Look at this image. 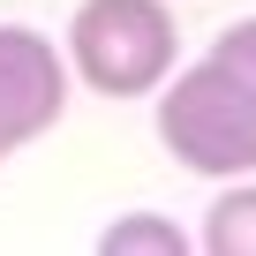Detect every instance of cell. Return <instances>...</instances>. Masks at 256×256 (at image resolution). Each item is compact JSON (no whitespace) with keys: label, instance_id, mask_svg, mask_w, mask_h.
<instances>
[{"label":"cell","instance_id":"3957f363","mask_svg":"<svg viewBox=\"0 0 256 256\" xmlns=\"http://www.w3.org/2000/svg\"><path fill=\"white\" fill-rule=\"evenodd\" d=\"M68 98H76L68 53L30 23H0V166L30 151L38 136H53Z\"/></svg>","mask_w":256,"mask_h":256},{"label":"cell","instance_id":"8992f818","mask_svg":"<svg viewBox=\"0 0 256 256\" xmlns=\"http://www.w3.org/2000/svg\"><path fill=\"white\" fill-rule=\"evenodd\" d=\"M211 60H226L248 90H256V16H241V23H226L218 38H211Z\"/></svg>","mask_w":256,"mask_h":256},{"label":"cell","instance_id":"6da1fadb","mask_svg":"<svg viewBox=\"0 0 256 256\" xmlns=\"http://www.w3.org/2000/svg\"><path fill=\"white\" fill-rule=\"evenodd\" d=\"M158 144L174 151L181 174L196 181H234L256 174V90L226 68V60H181L158 90Z\"/></svg>","mask_w":256,"mask_h":256},{"label":"cell","instance_id":"7a4b0ae2","mask_svg":"<svg viewBox=\"0 0 256 256\" xmlns=\"http://www.w3.org/2000/svg\"><path fill=\"white\" fill-rule=\"evenodd\" d=\"M68 76L98 98H151L181 68V23L174 0H76V16L60 30Z\"/></svg>","mask_w":256,"mask_h":256},{"label":"cell","instance_id":"5b68a950","mask_svg":"<svg viewBox=\"0 0 256 256\" xmlns=\"http://www.w3.org/2000/svg\"><path fill=\"white\" fill-rule=\"evenodd\" d=\"M98 248L106 256H188L196 234L166 211H120L113 226H98Z\"/></svg>","mask_w":256,"mask_h":256},{"label":"cell","instance_id":"277c9868","mask_svg":"<svg viewBox=\"0 0 256 256\" xmlns=\"http://www.w3.org/2000/svg\"><path fill=\"white\" fill-rule=\"evenodd\" d=\"M196 248H204V256H256V174L218 181V196L204 204Z\"/></svg>","mask_w":256,"mask_h":256}]
</instances>
